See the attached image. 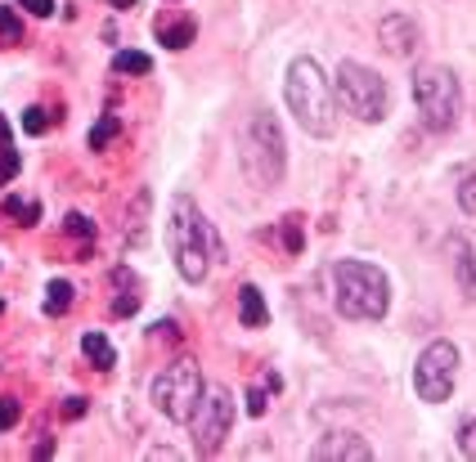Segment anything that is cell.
Returning a JSON list of instances; mask_svg holds the SVG:
<instances>
[{
  "label": "cell",
  "mask_w": 476,
  "mask_h": 462,
  "mask_svg": "<svg viewBox=\"0 0 476 462\" xmlns=\"http://www.w3.org/2000/svg\"><path fill=\"white\" fill-rule=\"evenodd\" d=\"M333 288H337V314L342 319L377 323L391 310V283L369 260H337L333 265Z\"/></svg>",
  "instance_id": "3957f363"
},
{
  "label": "cell",
  "mask_w": 476,
  "mask_h": 462,
  "mask_svg": "<svg viewBox=\"0 0 476 462\" xmlns=\"http://www.w3.org/2000/svg\"><path fill=\"white\" fill-rule=\"evenodd\" d=\"M243 171L257 189H270L283 180V166H288V144H283V131L274 121V112H252V121L243 126Z\"/></svg>",
  "instance_id": "277c9868"
},
{
  "label": "cell",
  "mask_w": 476,
  "mask_h": 462,
  "mask_svg": "<svg viewBox=\"0 0 476 462\" xmlns=\"http://www.w3.org/2000/svg\"><path fill=\"white\" fill-rule=\"evenodd\" d=\"M23 131H27V135H46V131H50V112H46V108H27V112H23Z\"/></svg>",
  "instance_id": "7402d4cb"
},
{
  "label": "cell",
  "mask_w": 476,
  "mask_h": 462,
  "mask_svg": "<svg viewBox=\"0 0 476 462\" xmlns=\"http://www.w3.org/2000/svg\"><path fill=\"white\" fill-rule=\"evenodd\" d=\"M311 458L319 462H373V449L360 440V436H351V431H333V436H323L315 449H311Z\"/></svg>",
  "instance_id": "8fae6325"
},
{
  "label": "cell",
  "mask_w": 476,
  "mask_h": 462,
  "mask_svg": "<svg viewBox=\"0 0 476 462\" xmlns=\"http://www.w3.org/2000/svg\"><path fill=\"white\" fill-rule=\"evenodd\" d=\"M112 5H117V9H131V5H140V0H112Z\"/></svg>",
  "instance_id": "1f68e13d"
},
{
  "label": "cell",
  "mask_w": 476,
  "mask_h": 462,
  "mask_svg": "<svg viewBox=\"0 0 476 462\" xmlns=\"http://www.w3.org/2000/svg\"><path fill=\"white\" fill-rule=\"evenodd\" d=\"M0 310H5V301H0Z\"/></svg>",
  "instance_id": "d6a6232c"
},
{
  "label": "cell",
  "mask_w": 476,
  "mask_h": 462,
  "mask_svg": "<svg viewBox=\"0 0 476 462\" xmlns=\"http://www.w3.org/2000/svg\"><path fill=\"white\" fill-rule=\"evenodd\" d=\"M14 175H18V153L5 144V149H0V184H9Z\"/></svg>",
  "instance_id": "484cf974"
},
{
  "label": "cell",
  "mask_w": 476,
  "mask_h": 462,
  "mask_svg": "<svg viewBox=\"0 0 476 462\" xmlns=\"http://www.w3.org/2000/svg\"><path fill=\"white\" fill-rule=\"evenodd\" d=\"M27 14H37V18H50L54 14V0H18Z\"/></svg>",
  "instance_id": "f1b7e54d"
},
{
  "label": "cell",
  "mask_w": 476,
  "mask_h": 462,
  "mask_svg": "<svg viewBox=\"0 0 476 462\" xmlns=\"http://www.w3.org/2000/svg\"><path fill=\"white\" fill-rule=\"evenodd\" d=\"M81 413H86V400L81 395H68L63 400V417H81Z\"/></svg>",
  "instance_id": "f546056e"
},
{
  "label": "cell",
  "mask_w": 476,
  "mask_h": 462,
  "mask_svg": "<svg viewBox=\"0 0 476 462\" xmlns=\"http://www.w3.org/2000/svg\"><path fill=\"white\" fill-rule=\"evenodd\" d=\"M18 413H23V404H18V400H9V395H5V400H0V431H9V426H14V422H18Z\"/></svg>",
  "instance_id": "4316f807"
},
{
  "label": "cell",
  "mask_w": 476,
  "mask_h": 462,
  "mask_svg": "<svg viewBox=\"0 0 476 462\" xmlns=\"http://www.w3.org/2000/svg\"><path fill=\"white\" fill-rule=\"evenodd\" d=\"M72 283L68 278H54L50 288H46V314H68V306H72Z\"/></svg>",
  "instance_id": "ac0fdd59"
},
{
  "label": "cell",
  "mask_w": 476,
  "mask_h": 462,
  "mask_svg": "<svg viewBox=\"0 0 476 462\" xmlns=\"http://www.w3.org/2000/svg\"><path fill=\"white\" fill-rule=\"evenodd\" d=\"M117 131H122V121H117V117L95 121V126H90V149H108V144L117 140Z\"/></svg>",
  "instance_id": "d6986e66"
},
{
  "label": "cell",
  "mask_w": 476,
  "mask_h": 462,
  "mask_svg": "<svg viewBox=\"0 0 476 462\" xmlns=\"http://www.w3.org/2000/svg\"><path fill=\"white\" fill-rule=\"evenodd\" d=\"M238 319H243V328H265V323H270V310H265V301H261V288H252V283L238 288Z\"/></svg>",
  "instance_id": "4fadbf2b"
},
{
  "label": "cell",
  "mask_w": 476,
  "mask_h": 462,
  "mask_svg": "<svg viewBox=\"0 0 476 462\" xmlns=\"http://www.w3.org/2000/svg\"><path fill=\"white\" fill-rule=\"evenodd\" d=\"M5 215H14L18 225H37L41 206H37V203H27V198H5Z\"/></svg>",
  "instance_id": "ffe728a7"
},
{
  "label": "cell",
  "mask_w": 476,
  "mask_h": 462,
  "mask_svg": "<svg viewBox=\"0 0 476 462\" xmlns=\"http://www.w3.org/2000/svg\"><path fill=\"white\" fill-rule=\"evenodd\" d=\"M454 252H459V283L468 288L476 297V238L468 234V238H459L454 243Z\"/></svg>",
  "instance_id": "5bb4252c"
},
{
  "label": "cell",
  "mask_w": 476,
  "mask_h": 462,
  "mask_svg": "<svg viewBox=\"0 0 476 462\" xmlns=\"http://www.w3.org/2000/svg\"><path fill=\"white\" fill-rule=\"evenodd\" d=\"M0 41H23V23L9 5H0Z\"/></svg>",
  "instance_id": "44dd1931"
},
{
  "label": "cell",
  "mask_w": 476,
  "mask_h": 462,
  "mask_svg": "<svg viewBox=\"0 0 476 462\" xmlns=\"http://www.w3.org/2000/svg\"><path fill=\"white\" fill-rule=\"evenodd\" d=\"M283 100H288V112L301 121L306 135L328 140V135L337 131V117H333V86H328V77H323V68H319L315 58H306V54L292 58L288 81H283Z\"/></svg>",
  "instance_id": "7a4b0ae2"
},
{
  "label": "cell",
  "mask_w": 476,
  "mask_h": 462,
  "mask_svg": "<svg viewBox=\"0 0 476 462\" xmlns=\"http://www.w3.org/2000/svg\"><path fill=\"white\" fill-rule=\"evenodd\" d=\"M9 144V126H5V117H0V149Z\"/></svg>",
  "instance_id": "4dcf8cb0"
},
{
  "label": "cell",
  "mask_w": 476,
  "mask_h": 462,
  "mask_svg": "<svg viewBox=\"0 0 476 462\" xmlns=\"http://www.w3.org/2000/svg\"><path fill=\"white\" fill-rule=\"evenodd\" d=\"M81 351H86V360L95 363V368H104V373L117 363V351L108 346L104 332H86V337H81Z\"/></svg>",
  "instance_id": "9a60e30c"
},
{
  "label": "cell",
  "mask_w": 476,
  "mask_h": 462,
  "mask_svg": "<svg viewBox=\"0 0 476 462\" xmlns=\"http://www.w3.org/2000/svg\"><path fill=\"white\" fill-rule=\"evenodd\" d=\"M377 41H382V50L386 54L409 58V54L418 50V23H414L409 14H386L382 27H377Z\"/></svg>",
  "instance_id": "30bf717a"
},
{
  "label": "cell",
  "mask_w": 476,
  "mask_h": 462,
  "mask_svg": "<svg viewBox=\"0 0 476 462\" xmlns=\"http://www.w3.org/2000/svg\"><path fill=\"white\" fill-rule=\"evenodd\" d=\"M279 386H283V382H279V373H265L261 386H252V391H248V413H252V417H261V413L270 409V391H279Z\"/></svg>",
  "instance_id": "e0dca14e"
},
{
  "label": "cell",
  "mask_w": 476,
  "mask_h": 462,
  "mask_svg": "<svg viewBox=\"0 0 476 462\" xmlns=\"http://www.w3.org/2000/svg\"><path fill=\"white\" fill-rule=\"evenodd\" d=\"M166 238H171V257H175V269H180L185 283H203L207 269H212V260L225 257L216 229L207 225V215L198 211V203H194L189 194H175Z\"/></svg>",
  "instance_id": "6da1fadb"
},
{
  "label": "cell",
  "mask_w": 476,
  "mask_h": 462,
  "mask_svg": "<svg viewBox=\"0 0 476 462\" xmlns=\"http://www.w3.org/2000/svg\"><path fill=\"white\" fill-rule=\"evenodd\" d=\"M189 426H194V449L203 458L220 454V445H225V436L234 426V395L225 386H203L198 404L189 413Z\"/></svg>",
  "instance_id": "ba28073f"
},
{
  "label": "cell",
  "mask_w": 476,
  "mask_h": 462,
  "mask_svg": "<svg viewBox=\"0 0 476 462\" xmlns=\"http://www.w3.org/2000/svg\"><path fill=\"white\" fill-rule=\"evenodd\" d=\"M333 95L342 100V108H346L351 117H360V121H382V117H386V81H382L373 68L355 63V58H346V63L337 68Z\"/></svg>",
  "instance_id": "8992f818"
},
{
  "label": "cell",
  "mask_w": 476,
  "mask_h": 462,
  "mask_svg": "<svg viewBox=\"0 0 476 462\" xmlns=\"http://www.w3.org/2000/svg\"><path fill=\"white\" fill-rule=\"evenodd\" d=\"M454 377H459V351L454 341H431L423 355H418V368H414V391L427 404H440L450 391H454Z\"/></svg>",
  "instance_id": "9c48e42d"
},
{
  "label": "cell",
  "mask_w": 476,
  "mask_h": 462,
  "mask_svg": "<svg viewBox=\"0 0 476 462\" xmlns=\"http://www.w3.org/2000/svg\"><path fill=\"white\" fill-rule=\"evenodd\" d=\"M63 229H68V234H77V238H86V243L95 238V225H90V220H86L81 211H72V215L63 220Z\"/></svg>",
  "instance_id": "603a6c76"
},
{
  "label": "cell",
  "mask_w": 476,
  "mask_h": 462,
  "mask_svg": "<svg viewBox=\"0 0 476 462\" xmlns=\"http://www.w3.org/2000/svg\"><path fill=\"white\" fill-rule=\"evenodd\" d=\"M112 72H117V77H144V72H153V58L140 50H122L112 58Z\"/></svg>",
  "instance_id": "2e32d148"
},
{
  "label": "cell",
  "mask_w": 476,
  "mask_h": 462,
  "mask_svg": "<svg viewBox=\"0 0 476 462\" xmlns=\"http://www.w3.org/2000/svg\"><path fill=\"white\" fill-rule=\"evenodd\" d=\"M194 37H198V23H194V18H171V14L158 18V41L166 50H185Z\"/></svg>",
  "instance_id": "7c38bea8"
},
{
  "label": "cell",
  "mask_w": 476,
  "mask_h": 462,
  "mask_svg": "<svg viewBox=\"0 0 476 462\" xmlns=\"http://www.w3.org/2000/svg\"><path fill=\"white\" fill-rule=\"evenodd\" d=\"M459 206L476 215V175H463V184H459Z\"/></svg>",
  "instance_id": "d4e9b609"
},
{
  "label": "cell",
  "mask_w": 476,
  "mask_h": 462,
  "mask_svg": "<svg viewBox=\"0 0 476 462\" xmlns=\"http://www.w3.org/2000/svg\"><path fill=\"white\" fill-rule=\"evenodd\" d=\"M198 395H203V368L194 360L166 363L158 373V382H153V404H158V413H166L171 422H189Z\"/></svg>",
  "instance_id": "52a82bcc"
},
{
  "label": "cell",
  "mask_w": 476,
  "mask_h": 462,
  "mask_svg": "<svg viewBox=\"0 0 476 462\" xmlns=\"http://www.w3.org/2000/svg\"><path fill=\"white\" fill-rule=\"evenodd\" d=\"M414 103H418V117H423L427 131L445 135L459 126V108H463V90H459V77L450 68H423L414 77Z\"/></svg>",
  "instance_id": "5b68a950"
},
{
  "label": "cell",
  "mask_w": 476,
  "mask_h": 462,
  "mask_svg": "<svg viewBox=\"0 0 476 462\" xmlns=\"http://www.w3.org/2000/svg\"><path fill=\"white\" fill-rule=\"evenodd\" d=\"M135 310H140V297H135V292H126V297L112 301V314H117V319H126V314H135Z\"/></svg>",
  "instance_id": "83f0119b"
},
{
  "label": "cell",
  "mask_w": 476,
  "mask_h": 462,
  "mask_svg": "<svg viewBox=\"0 0 476 462\" xmlns=\"http://www.w3.org/2000/svg\"><path fill=\"white\" fill-rule=\"evenodd\" d=\"M459 449H463V458L476 462V417L463 422V431H459Z\"/></svg>",
  "instance_id": "cb8c5ba5"
}]
</instances>
